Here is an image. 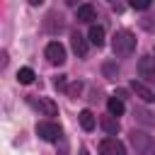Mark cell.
Listing matches in <instances>:
<instances>
[{
    "instance_id": "obj_17",
    "label": "cell",
    "mask_w": 155,
    "mask_h": 155,
    "mask_svg": "<svg viewBox=\"0 0 155 155\" xmlns=\"http://www.w3.org/2000/svg\"><path fill=\"white\" fill-rule=\"evenodd\" d=\"M128 5L133 10H145V7H150V0H128Z\"/></svg>"
},
{
    "instance_id": "obj_4",
    "label": "cell",
    "mask_w": 155,
    "mask_h": 155,
    "mask_svg": "<svg viewBox=\"0 0 155 155\" xmlns=\"http://www.w3.org/2000/svg\"><path fill=\"white\" fill-rule=\"evenodd\" d=\"M46 58H48V63H53V65H63L65 63V48L58 44V41H51V44H46Z\"/></svg>"
},
{
    "instance_id": "obj_10",
    "label": "cell",
    "mask_w": 155,
    "mask_h": 155,
    "mask_svg": "<svg viewBox=\"0 0 155 155\" xmlns=\"http://www.w3.org/2000/svg\"><path fill=\"white\" fill-rule=\"evenodd\" d=\"M99 126L104 128L107 136H116V133H119V121H116L111 114H109V116H102V119H99Z\"/></svg>"
},
{
    "instance_id": "obj_20",
    "label": "cell",
    "mask_w": 155,
    "mask_h": 155,
    "mask_svg": "<svg viewBox=\"0 0 155 155\" xmlns=\"http://www.w3.org/2000/svg\"><path fill=\"white\" fill-rule=\"evenodd\" d=\"M138 119H140L143 124H153V119H150V114H148V111H138Z\"/></svg>"
},
{
    "instance_id": "obj_9",
    "label": "cell",
    "mask_w": 155,
    "mask_h": 155,
    "mask_svg": "<svg viewBox=\"0 0 155 155\" xmlns=\"http://www.w3.org/2000/svg\"><path fill=\"white\" fill-rule=\"evenodd\" d=\"M131 90H133V92H136V97H140L143 102H153V99H155L153 90H150V87H145L143 82H136V80H133V82H131Z\"/></svg>"
},
{
    "instance_id": "obj_13",
    "label": "cell",
    "mask_w": 155,
    "mask_h": 155,
    "mask_svg": "<svg viewBox=\"0 0 155 155\" xmlns=\"http://www.w3.org/2000/svg\"><path fill=\"white\" fill-rule=\"evenodd\" d=\"M80 126H82L85 131H92V128H94V114H92L90 109H82V111H80Z\"/></svg>"
},
{
    "instance_id": "obj_24",
    "label": "cell",
    "mask_w": 155,
    "mask_h": 155,
    "mask_svg": "<svg viewBox=\"0 0 155 155\" xmlns=\"http://www.w3.org/2000/svg\"><path fill=\"white\" fill-rule=\"evenodd\" d=\"M109 2H111V5H114V7L119 10V0H109Z\"/></svg>"
},
{
    "instance_id": "obj_19",
    "label": "cell",
    "mask_w": 155,
    "mask_h": 155,
    "mask_svg": "<svg viewBox=\"0 0 155 155\" xmlns=\"http://www.w3.org/2000/svg\"><path fill=\"white\" fill-rule=\"evenodd\" d=\"M53 85H56L58 90H63V87H65V75H58V78L53 80Z\"/></svg>"
},
{
    "instance_id": "obj_22",
    "label": "cell",
    "mask_w": 155,
    "mask_h": 155,
    "mask_svg": "<svg viewBox=\"0 0 155 155\" xmlns=\"http://www.w3.org/2000/svg\"><path fill=\"white\" fill-rule=\"evenodd\" d=\"M27 2H29V5H34V7H36V5H41V2H44V0H27Z\"/></svg>"
},
{
    "instance_id": "obj_21",
    "label": "cell",
    "mask_w": 155,
    "mask_h": 155,
    "mask_svg": "<svg viewBox=\"0 0 155 155\" xmlns=\"http://www.w3.org/2000/svg\"><path fill=\"white\" fill-rule=\"evenodd\" d=\"M82 0H65V5H70V7H78Z\"/></svg>"
},
{
    "instance_id": "obj_7",
    "label": "cell",
    "mask_w": 155,
    "mask_h": 155,
    "mask_svg": "<svg viewBox=\"0 0 155 155\" xmlns=\"http://www.w3.org/2000/svg\"><path fill=\"white\" fill-rule=\"evenodd\" d=\"M70 44H73V51H75L80 58H85V56H87V41H85V36H82V34L73 31V36H70Z\"/></svg>"
},
{
    "instance_id": "obj_2",
    "label": "cell",
    "mask_w": 155,
    "mask_h": 155,
    "mask_svg": "<svg viewBox=\"0 0 155 155\" xmlns=\"http://www.w3.org/2000/svg\"><path fill=\"white\" fill-rule=\"evenodd\" d=\"M27 102H29L31 109H36V111L44 114V116H56V114H58L56 102H51V99H46V97H27Z\"/></svg>"
},
{
    "instance_id": "obj_23",
    "label": "cell",
    "mask_w": 155,
    "mask_h": 155,
    "mask_svg": "<svg viewBox=\"0 0 155 155\" xmlns=\"http://www.w3.org/2000/svg\"><path fill=\"white\" fill-rule=\"evenodd\" d=\"M80 155H90V150L87 148H80Z\"/></svg>"
},
{
    "instance_id": "obj_16",
    "label": "cell",
    "mask_w": 155,
    "mask_h": 155,
    "mask_svg": "<svg viewBox=\"0 0 155 155\" xmlns=\"http://www.w3.org/2000/svg\"><path fill=\"white\" fill-rule=\"evenodd\" d=\"M102 70H104V75H107L109 80H116V73H119V68H116L114 63H104V68H102Z\"/></svg>"
},
{
    "instance_id": "obj_5",
    "label": "cell",
    "mask_w": 155,
    "mask_h": 155,
    "mask_svg": "<svg viewBox=\"0 0 155 155\" xmlns=\"http://www.w3.org/2000/svg\"><path fill=\"white\" fill-rule=\"evenodd\" d=\"M138 73H140L143 80L155 82V58H150V56L140 58V61H138Z\"/></svg>"
},
{
    "instance_id": "obj_11",
    "label": "cell",
    "mask_w": 155,
    "mask_h": 155,
    "mask_svg": "<svg viewBox=\"0 0 155 155\" xmlns=\"http://www.w3.org/2000/svg\"><path fill=\"white\" fill-rule=\"evenodd\" d=\"M87 39H90V44H94L97 48H99V46H104V29H102L99 24H92V27H90Z\"/></svg>"
},
{
    "instance_id": "obj_12",
    "label": "cell",
    "mask_w": 155,
    "mask_h": 155,
    "mask_svg": "<svg viewBox=\"0 0 155 155\" xmlns=\"http://www.w3.org/2000/svg\"><path fill=\"white\" fill-rule=\"evenodd\" d=\"M107 109H109L111 116H121L126 107H124V102H121L119 97H109V99H107Z\"/></svg>"
},
{
    "instance_id": "obj_1",
    "label": "cell",
    "mask_w": 155,
    "mask_h": 155,
    "mask_svg": "<svg viewBox=\"0 0 155 155\" xmlns=\"http://www.w3.org/2000/svg\"><path fill=\"white\" fill-rule=\"evenodd\" d=\"M111 48L119 58H128L133 51H136V36L126 29H119L114 36H111Z\"/></svg>"
},
{
    "instance_id": "obj_18",
    "label": "cell",
    "mask_w": 155,
    "mask_h": 155,
    "mask_svg": "<svg viewBox=\"0 0 155 155\" xmlns=\"http://www.w3.org/2000/svg\"><path fill=\"white\" fill-rule=\"evenodd\" d=\"M80 90H82V82H73V85L68 87V94H70V97H78Z\"/></svg>"
},
{
    "instance_id": "obj_8",
    "label": "cell",
    "mask_w": 155,
    "mask_h": 155,
    "mask_svg": "<svg viewBox=\"0 0 155 155\" xmlns=\"http://www.w3.org/2000/svg\"><path fill=\"white\" fill-rule=\"evenodd\" d=\"M94 17H97V10H94L92 5H87V2H85V5H80V7H78V15H75V19H78V22H85V24H87V22H92Z\"/></svg>"
},
{
    "instance_id": "obj_3",
    "label": "cell",
    "mask_w": 155,
    "mask_h": 155,
    "mask_svg": "<svg viewBox=\"0 0 155 155\" xmlns=\"http://www.w3.org/2000/svg\"><path fill=\"white\" fill-rule=\"evenodd\" d=\"M36 133H39L44 140L56 143V140L61 138V126L53 124V121H39V124H36Z\"/></svg>"
},
{
    "instance_id": "obj_14",
    "label": "cell",
    "mask_w": 155,
    "mask_h": 155,
    "mask_svg": "<svg viewBox=\"0 0 155 155\" xmlns=\"http://www.w3.org/2000/svg\"><path fill=\"white\" fill-rule=\"evenodd\" d=\"M133 145H136L140 153H150V140H148L143 133H133Z\"/></svg>"
},
{
    "instance_id": "obj_6",
    "label": "cell",
    "mask_w": 155,
    "mask_h": 155,
    "mask_svg": "<svg viewBox=\"0 0 155 155\" xmlns=\"http://www.w3.org/2000/svg\"><path fill=\"white\" fill-rule=\"evenodd\" d=\"M99 155H126V150L116 138H104L99 143Z\"/></svg>"
},
{
    "instance_id": "obj_15",
    "label": "cell",
    "mask_w": 155,
    "mask_h": 155,
    "mask_svg": "<svg viewBox=\"0 0 155 155\" xmlns=\"http://www.w3.org/2000/svg\"><path fill=\"white\" fill-rule=\"evenodd\" d=\"M17 82H19V85H29V82H34V70H31V68H19V73H17Z\"/></svg>"
}]
</instances>
